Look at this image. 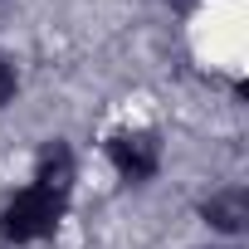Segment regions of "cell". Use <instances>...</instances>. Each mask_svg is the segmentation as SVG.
Returning <instances> with one entry per match:
<instances>
[{
	"label": "cell",
	"instance_id": "1",
	"mask_svg": "<svg viewBox=\"0 0 249 249\" xmlns=\"http://www.w3.org/2000/svg\"><path fill=\"white\" fill-rule=\"evenodd\" d=\"M59 205H64V196H54V191H44V186H30V191H20L10 205H5V215H0V230H5L10 239H39V234H49L54 225H59Z\"/></svg>",
	"mask_w": 249,
	"mask_h": 249
},
{
	"label": "cell",
	"instance_id": "2",
	"mask_svg": "<svg viewBox=\"0 0 249 249\" xmlns=\"http://www.w3.org/2000/svg\"><path fill=\"white\" fill-rule=\"evenodd\" d=\"M107 152H112V166L127 181H147L157 171V161H161V147H157L152 132H117Z\"/></svg>",
	"mask_w": 249,
	"mask_h": 249
},
{
	"label": "cell",
	"instance_id": "3",
	"mask_svg": "<svg viewBox=\"0 0 249 249\" xmlns=\"http://www.w3.org/2000/svg\"><path fill=\"white\" fill-rule=\"evenodd\" d=\"M205 220H210L215 230H225V234L244 230V220H249V200H244V191H215V196L205 200Z\"/></svg>",
	"mask_w": 249,
	"mask_h": 249
},
{
	"label": "cell",
	"instance_id": "4",
	"mask_svg": "<svg viewBox=\"0 0 249 249\" xmlns=\"http://www.w3.org/2000/svg\"><path fill=\"white\" fill-rule=\"evenodd\" d=\"M69 181H73V157H69L64 147H49V152L39 157V176H35V186H44V191L64 196V191H69Z\"/></svg>",
	"mask_w": 249,
	"mask_h": 249
},
{
	"label": "cell",
	"instance_id": "5",
	"mask_svg": "<svg viewBox=\"0 0 249 249\" xmlns=\"http://www.w3.org/2000/svg\"><path fill=\"white\" fill-rule=\"evenodd\" d=\"M10 93H15V69H10L5 59H0V103H5Z\"/></svg>",
	"mask_w": 249,
	"mask_h": 249
}]
</instances>
